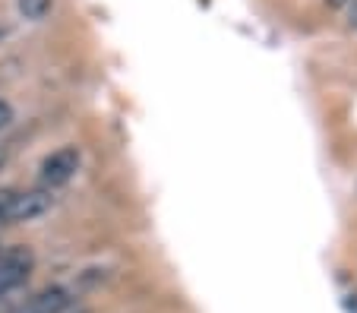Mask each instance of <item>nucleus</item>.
<instances>
[{
	"mask_svg": "<svg viewBox=\"0 0 357 313\" xmlns=\"http://www.w3.org/2000/svg\"><path fill=\"white\" fill-rule=\"evenodd\" d=\"M76 171H79V149L76 146H63V149L51 152L41 162V184H45V190H54V187L67 184Z\"/></svg>",
	"mask_w": 357,
	"mask_h": 313,
	"instance_id": "obj_2",
	"label": "nucleus"
},
{
	"mask_svg": "<svg viewBox=\"0 0 357 313\" xmlns=\"http://www.w3.org/2000/svg\"><path fill=\"white\" fill-rule=\"evenodd\" d=\"M32 263L35 259L26 247H7V250L0 253V298L10 294L13 288H20L22 282L29 279Z\"/></svg>",
	"mask_w": 357,
	"mask_h": 313,
	"instance_id": "obj_3",
	"label": "nucleus"
},
{
	"mask_svg": "<svg viewBox=\"0 0 357 313\" xmlns=\"http://www.w3.org/2000/svg\"><path fill=\"white\" fill-rule=\"evenodd\" d=\"M10 117H13V111H10V105L7 102H0V130L10 123Z\"/></svg>",
	"mask_w": 357,
	"mask_h": 313,
	"instance_id": "obj_6",
	"label": "nucleus"
},
{
	"mask_svg": "<svg viewBox=\"0 0 357 313\" xmlns=\"http://www.w3.org/2000/svg\"><path fill=\"white\" fill-rule=\"evenodd\" d=\"M54 203V193L38 187V190L26 193H0V222L7 225H20V222H32V218L45 215Z\"/></svg>",
	"mask_w": 357,
	"mask_h": 313,
	"instance_id": "obj_1",
	"label": "nucleus"
},
{
	"mask_svg": "<svg viewBox=\"0 0 357 313\" xmlns=\"http://www.w3.org/2000/svg\"><path fill=\"white\" fill-rule=\"evenodd\" d=\"M348 22L357 26V0H351V10H348Z\"/></svg>",
	"mask_w": 357,
	"mask_h": 313,
	"instance_id": "obj_7",
	"label": "nucleus"
},
{
	"mask_svg": "<svg viewBox=\"0 0 357 313\" xmlns=\"http://www.w3.org/2000/svg\"><path fill=\"white\" fill-rule=\"evenodd\" d=\"M51 3L54 0H20V13L26 20H45L51 13Z\"/></svg>",
	"mask_w": 357,
	"mask_h": 313,
	"instance_id": "obj_5",
	"label": "nucleus"
},
{
	"mask_svg": "<svg viewBox=\"0 0 357 313\" xmlns=\"http://www.w3.org/2000/svg\"><path fill=\"white\" fill-rule=\"evenodd\" d=\"M326 3H329V7H348V3H351V0H326Z\"/></svg>",
	"mask_w": 357,
	"mask_h": 313,
	"instance_id": "obj_8",
	"label": "nucleus"
},
{
	"mask_svg": "<svg viewBox=\"0 0 357 313\" xmlns=\"http://www.w3.org/2000/svg\"><path fill=\"white\" fill-rule=\"evenodd\" d=\"M0 165H3V149H0Z\"/></svg>",
	"mask_w": 357,
	"mask_h": 313,
	"instance_id": "obj_10",
	"label": "nucleus"
},
{
	"mask_svg": "<svg viewBox=\"0 0 357 313\" xmlns=\"http://www.w3.org/2000/svg\"><path fill=\"white\" fill-rule=\"evenodd\" d=\"M13 313H38V310H35V307L29 304V307H20V310H13Z\"/></svg>",
	"mask_w": 357,
	"mask_h": 313,
	"instance_id": "obj_9",
	"label": "nucleus"
},
{
	"mask_svg": "<svg viewBox=\"0 0 357 313\" xmlns=\"http://www.w3.org/2000/svg\"><path fill=\"white\" fill-rule=\"evenodd\" d=\"M32 307L38 313H61L70 307V294L63 291V288H45V291L32 300Z\"/></svg>",
	"mask_w": 357,
	"mask_h": 313,
	"instance_id": "obj_4",
	"label": "nucleus"
}]
</instances>
